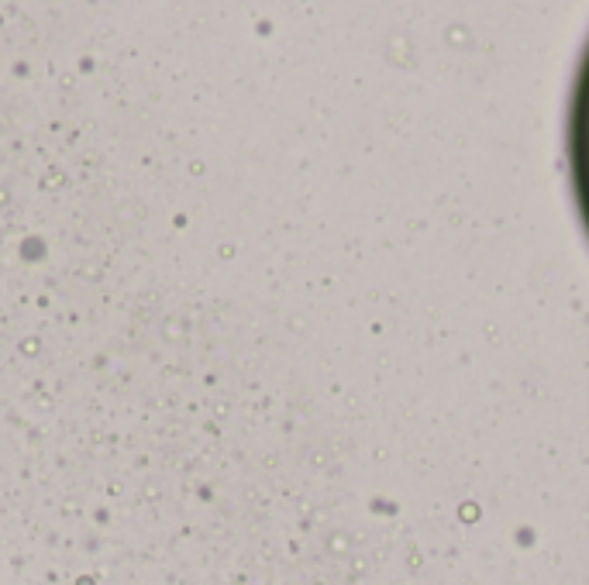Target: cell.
Returning a JSON list of instances; mask_svg holds the SVG:
<instances>
[{
    "label": "cell",
    "instance_id": "1",
    "mask_svg": "<svg viewBox=\"0 0 589 585\" xmlns=\"http://www.w3.org/2000/svg\"><path fill=\"white\" fill-rule=\"evenodd\" d=\"M565 159H569V183L576 200L579 221L589 234V45L579 62L576 83L569 97V124H565Z\"/></svg>",
    "mask_w": 589,
    "mask_h": 585
}]
</instances>
